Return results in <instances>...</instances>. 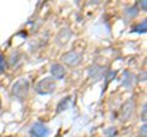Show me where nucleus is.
<instances>
[{"label": "nucleus", "instance_id": "nucleus-15", "mask_svg": "<svg viewBox=\"0 0 147 137\" xmlns=\"http://www.w3.org/2000/svg\"><path fill=\"white\" fill-rule=\"evenodd\" d=\"M141 120L146 121V103L144 104V111H142V114H141Z\"/></svg>", "mask_w": 147, "mask_h": 137}, {"label": "nucleus", "instance_id": "nucleus-13", "mask_svg": "<svg viewBox=\"0 0 147 137\" xmlns=\"http://www.w3.org/2000/svg\"><path fill=\"white\" fill-rule=\"evenodd\" d=\"M4 68H5V56L0 54V72H3Z\"/></svg>", "mask_w": 147, "mask_h": 137}, {"label": "nucleus", "instance_id": "nucleus-12", "mask_svg": "<svg viewBox=\"0 0 147 137\" xmlns=\"http://www.w3.org/2000/svg\"><path fill=\"white\" fill-rule=\"evenodd\" d=\"M70 102V97H66L64 100H61V103L58 105V111H61V110H65L66 107H67V103Z\"/></svg>", "mask_w": 147, "mask_h": 137}, {"label": "nucleus", "instance_id": "nucleus-17", "mask_svg": "<svg viewBox=\"0 0 147 137\" xmlns=\"http://www.w3.org/2000/svg\"><path fill=\"white\" fill-rule=\"evenodd\" d=\"M141 135L144 134V137H146V125H144V127H141Z\"/></svg>", "mask_w": 147, "mask_h": 137}, {"label": "nucleus", "instance_id": "nucleus-10", "mask_svg": "<svg viewBox=\"0 0 147 137\" xmlns=\"http://www.w3.org/2000/svg\"><path fill=\"white\" fill-rule=\"evenodd\" d=\"M147 30V22L146 20H144L142 22H140V24H137L134 28H132V32H139V33H145Z\"/></svg>", "mask_w": 147, "mask_h": 137}, {"label": "nucleus", "instance_id": "nucleus-6", "mask_svg": "<svg viewBox=\"0 0 147 137\" xmlns=\"http://www.w3.org/2000/svg\"><path fill=\"white\" fill-rule=\"evenodd\" d=\"M103 74H104V68L102 66L97 65V64H94V65L88 67V76H90V79H92L93 81L100 80L103 77Z\"/></svg>", "mask_w": 147, "mask_h": 137}, {"label": "nucleus", "instance_id": "nucleus-18", "mask_svg": "<svg viewBox=\"0 0 147 137\" xmlns=\"http://www.w3.org/2000/svg\"><path fill=\"white\" fill-rule=\"evenodd\" d=\"M0 109H1V100H0Z\"/></svg>", "mask_w": 147, "mask_h": 137}, {"label": "nucleus", "instance_id": "nucleus-4", "mask_svg": "<svg viewBox=\"0 0 147 137\" xmlns=\"http://www.w3.org/2000/svg\"><path fill=\"white\" fill-rule=\"evenodd\" d=\"M134 109H135L134 99H132V98L127 99L126 102L123 104V107H121L120 118L123 119V120H127V119H130V116L132 115V113H134Z\"/></svg>", "mask_w": 147, "mask_h": 137}, {"label": "nucleus", "instance_id": "nucleus-2", "mask_svg": "<svg viewBox=\"0 0 147 137\" xmlns=\"http://www.w3.org/2000/svg\"><path fill=\"white\" fill-rule=\"evenodd\" d=\"M55 88H57V85H55V81L53 77H45V79L40 80L36 86V92L39 94H50L53 93Z\"/></svg>", "mask_w": 147, "mask_h": 137}, {"label": "nucleus", "instance_id": "nucleus-1", "mask_svg": "<svg viewBox=\"0 0 147 137\" xmlns=\"http://www.w3.org/2000/svg\"><path fill=\"white\" fill-rule=\"evenodd\" d=\"M30 91V82L26 79H21L17 82H15L12 86V95L16 97L17 99H24Z\"/></svg>", "mask_w": 147, "mask_h": 137}, {"label": "nucleus", "instance_id": "nucleus-16", "mask_svg": "<svg viewBox=\"0 0 147 137\" xmlns=\"http://www.w3.org/2000/svg\"><path fill=\"white\" fill-rule=\"evenodd\" d=\"M139 81H146V71H144V72H141L140 74V76H139Z\"/></svg>", "mask_w": 147, "mask_h": 137}, {"label": "nucleus", "instance_id": "nucleus-3", "mask_svg": "<svg viewBox=\"0 0 147 137\" xmlns=\"http://www.w3.org/2000/svg\"><path fill=\"white\" fill-rule=\"evenodd\" d=\"M61 60L65 65L70 66V67H75L77 65H80V62L82 60V55L79 52H75V50H71V52L65 53L61 56Z\"/></svg>", "mask_w": 147, "mask_h": 137}, {"label": "nucleus", "instance_id": "nucleus-11", "mask_svg": "<svg viewBox=\"0 0 147 137\" xmlns=\"http://www.w3.org/2000/svg\"><path fill=\"white\" fill-rule=\"evenodd\" d=\"M117 134H118V131H117L115 127H108V129L104 130L105 137H114V136H117Z\"/></svg>", "mask_w": 147, "mask_h": 137}, {"label": "nucleus", "instance_id": "nucleus-9", "mask_svg": "<svg viewBox=\"0 0 147 137\" xmlns=\"http://www.w3.org/2000/svg\"><path fill=\"white\" fill-rule=\"evenodd\" d=\"M70 36H71V33H70V31H69V30H61L60 33H59V36L57 37L58 44H60V45L65 44L67 42V39L70 38Z\"/></svg>", "mask_w": 147, "mask_h": 137}, {"label": "nucleus", "instance_id": "nucleus-5", "mask_svg": "<svg viewBox=\"0 0 147 137\" xmlns=\"http://www.w3.org/2000/svg\"><path fill=\"white\" fill-rule=\"evenodd\" d=\"M31 135L33 137H48L49 129L42 122H36L31 127Z\"/></svg>", "mask_w": 147, "mask_h": 137}, {"label": "nucleus", "instance_id": "nucleus-7", "mask_svg": "<svg viewBox=\"0 0 147 137\" xmlns=\"http://www.w3.org/2000/svg\"><path fill=\"white\" fill-rule=\"evenodd\" d=\"M50 72H52L53 79H55V80L64 79V76H65V74H66L65 68H64V66L60 65V64H54V65H52V67H50Z\"/></svg>", "mask_w": 147, "mask_h": 137}, {"label": "nucleus", "instance_id": "nucleus-14", "mask_svg": "<svg viewBox=\"0 0 147 137\" xmlns=\"http://www.w3.org/2000/svg\"><path fill=\"white\" fill-rule=\"evenodd\" d=\"M139 6H140V9H142V11H146V9H147V3L145 1V0H142V1H139Z\"/></svg>", "mask_w": 147, "mask_h": 137}, {"label": "nucleus", "instance_id": "nucleus-8", "mask_svg": "<svg viewBox=\"0 0 147 137\" xmlns=\"http://www.w3.org/2000/svg\"><path fill=\"white\" fill-rule=\"evenodd\" d=\"M121 83L124 87H126V88H130L132 85H134V75L131 74L130 71H124V74H123V81H121Z\"/></svg>", "mask_w": 147, "mask_h": 137}]
</instances>
